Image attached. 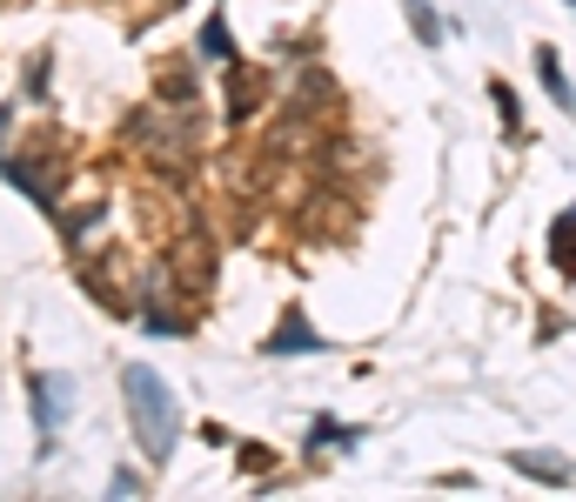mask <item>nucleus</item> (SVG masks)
<instances>
[{
  "instance_id": "obj_2",
  "label": "nucleus",
  "mask_w": 576,
  "mask_h": 502,
  "mask_svg": "<svg viewBox=\"0 0 576 502\" xmlns=\"http://www.w3.org/2000/svg\"><path fill=\"white\" fill-rule=\"evenodd\" d=\"M54 389H61V382H34V422H41V455L54 449Z\"/></svg>"
},
{
  "instance_id": "obj_3",
  "label": "nucleus",
  "mask_w": 576,
  "mask_h": 502,
  "mask_svg": "<svg viewBox=\"0 0 576 502\" xmlns=\"http://www.w3.org/2000/svg\"><path fill=\"white\" fill-rule=\"evenodd\" d=\"M536 67H543V88H550L563 107H576V94H569V81H563V67H556V54H550V48H536Z\"/></svg>"
},
{
  "instance_id": "obj_4",
  "label": "nucleus",
  "mask_w": 576,
  "mask_h": 502,
  "mask_svg": "<svg viewBox=\"0 0 576 502\" xmlns=\"http://www.w3.org/2000/svg\"><path fill=\"white\" fill-rule=\"evenodd\" d=\"M268 349H316V335L302 329V316H289V322H282V335L268 342Z\"/></svg>"
},
{
  "instance_id": "obj_5",
  "label": "nucleus",
  "mask_w": 576,
  "mask_h": 502,
  "mask_svg": "<svg viewBox=\"0 0 576 502\" xmlns=\"http://www.w3.org/2000/svg\"><path fill=\"white\" fill-rule=\"evenodd\" d=\"M409 14H415V34H422V41H436V34H443V27L430 21V8H422V0H409Z\"/></svg>"
},
{
  "instance_id": "obj_1",
  "label": "nucleus",
  "mask_w": 576,
  "mask_h": 502,
  "mask_svg": "<svg viewBox=\"0 0 576 502\" xmlns=\"http://www.w3.org/2000/svg\"><path fill=\"white\" fill-rule=\"evenodd\" d=\"M121 382H128V415H135L141 455H148V462H162V455H168V442H175V402H168V389H162V375L135 362Z\"/></svg>"
}]
</instances>
